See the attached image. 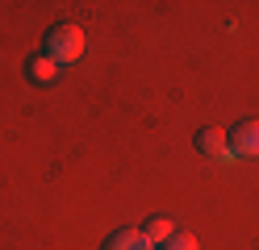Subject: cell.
<instances>
[{"instance_id": "cell-1", "label": "cell", "mask_w": 259, "mask_h": 250, "mask_svg": "<svg viewBox=\"0 0 259 250\" xmlns=\"http://www.w3.org/2000/svg\"><path fill=\"white\" fill-rule=\"evenodd\" d=\"M42 46H46L42 50L46 59H55L59 67H67V63H75L79 55H84V29H79L75 21H59V25L46 29Z\"/></svg>"}, {"instance_id": "cell-2", "label": "cell", "mask_w": 259, "mask_h": 250, "mask_svg": "<svg viewBox=\"0 0 259 250\" xmlns=\"http://www.w3.org/2000/svg\"><path fill=\"white\" fill-rule=\"evenodd\" d=\"M226 138H230L234 159H255L259 155V121H238Z\"/></svg>"}, {"instance_id": "cell-3", "label": "cell", "mask_w": 259, "mask_h": 250, "mask_svg": "<svg viewBox=\"0 0 259 250\" xmlns=\"http://www.w3.org/2000/svg\"><path fill=\"white\" fill-rule=\"evenodd\" d=\"M197 150L201 155H209V159H234V150H230V138H226V129H218V125H205V129H197Z\"/></svg>"}, {"instance_id": "cell-4", "label": "cell", "mask_w": 259, "mask_h": 250, "mask_svg": "<svg viewBox=\"0 0 259 250\" xmlns=\"http://www.w3.org/2000/svg\"><path fill=\"white\" fill-rule=\"evenodd\" d=\"M25 75H29V83H42V88H51V83H59L63 67H59L55 59H46V55H34V59L25 63Z\"/></svg>"}, {"instance_id": "cell-5", "label": "cell", "mask_w": 259, "mask_h": 250, "mask_svg": "<svg viewBox=\"0 0 259 250\" xmlns=\"http://www.w3.org/2000/svg\"><path fill=\"white\" fill-rule=\"evenodd\" d=\"M101 250H155V246L142 238V229H117L101 242Z\"/></svg>"}, {"instance_id": "cell-6", "label": "cell", "mask_w": 259, "mask_h": 250, "mask_svg": "<svg viewBox=\"0 0 259 250\" xmlns=\"http://www.w3.org/2000/svg\"><path fill=\"white\" fill-rule=\"evenodd\" d=\"M171 233H176V221H171V217H151V221L142 225V238H147V242H151L155 250L163 246V242L171 238Z\"/></svg>"}, {"instance_id": "cell-7", "label": "cell", "mask_w": 259, "mask_h": 250, "mask_svg": "<svg viewBox=\"0 0 259 250\" xmlns=\"http://www.w3.org/2000/svg\"><path fill=\"white\" fill-rule=\"evenodd\" d=\"M159 250H197V238H192V233H180V229H176V233H171V238L159 246Z\"/></svg>"}]
</instances>
